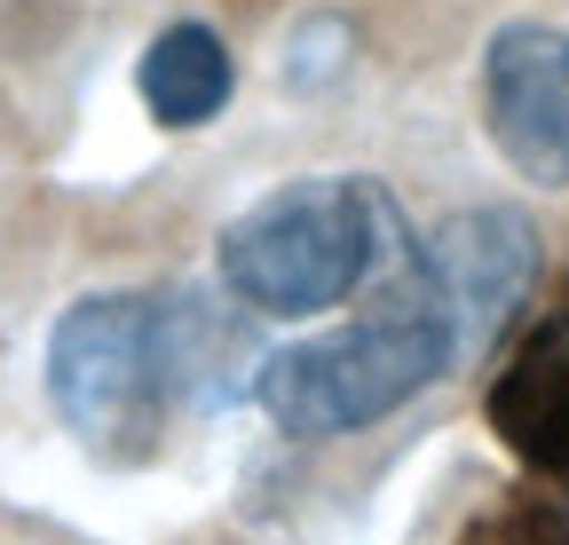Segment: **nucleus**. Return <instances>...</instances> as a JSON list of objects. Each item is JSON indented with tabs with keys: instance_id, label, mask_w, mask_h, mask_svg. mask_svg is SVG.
<instances>
[{
	"instance_id": "nucleus-5",
	"label": "nucleus",
	"mask_w": 569,
	"mask_h": 545,
	"mask_svg": "<svg viewBox=\"0 0 569 545\" xmlns=\"http://www.w3.org/2000/svg\"><path fill=\"white\" fill-rule=\"evenodd\" d=\"M482 119L522 182H569V32L561 24H498L482 55Z\"/></svg>"
},
{
	"instance_id": "nucleus-4",
	"label": "nucleus",
	"mask_w": 569,
	"mask_h": 545,
	"mask_svg": "<svg viewBox=\"0 0 569 545\" xmlns=\"http://www.w3.org/2000/svg\"><path fill=\"white\" fill-rule=\"evenodd\" d=\"M411 269H419V285L436 293V309L451 316L459 364H467L530 301V285H538V230L515 206H467L436 238L411 245Z\"/></svg>"
},
{
	"instance_id": "nucleus-2",
	"label": "nucleus",
	"mask_w": 569,
	"mask_h": 545,
	"mask_svg": "<svg viewBox=\"0 0 569 545\" xmlns=\"http://www.w3.org/2000/svg\"><path fill=\"white\" fill-rule=\"evenodd\" d=\"M451 364H459L451 316L436 309V293H427L419 269L403 261L356 324L261 356L253 364V403L269 412L277 435L325 443V435H356V427L403 412V403L427 395Z\"/></svg>"
},
{
	"instance_id": "nucleus-6",
	"label": "nucleus",
	"mask_w": 569,
	"mask_h": 545,
	"mask_svg": "<svg viewBox=\"0 0 569 545\" xmlns=\"http://www.w3.org/2000/svg\"><path fill=\"white\" fill-rule=\"evenodd\" d=\"M490 427L522 466L569 474V293L522 332L507 372L490 380Z\"/></svg>"
},
{
	"instance_id": "nucleus-3",
	"label": "nucleus",
	"mask_w": 569,
	"mask_h": 545,
	"mask_svg": "<svg viewBox=\"0 0 569 545\" xmlns=\"http://www.w3.org/2000/svg\"><path fill=\"white\" fill-rule=\"evenodd\" d=\"M174 316L167 293H88L48 332V403L80 435V451L134 466L174 420Z\"/></svg>"
},
{
	"instance_id": "nucleus-1",
	"label": "nucleus",
	"mask_w": 569,
	"mask_h": 545,
	"mask_svg": "<svg viewBox=\"0 0 569 545\" xmlns=\"http://www.w3.org/2000/svg\"><path fill=\"white\" fill-rule=\"evenodd\" d=\"M411 222L372 174H309L222 230V293L253 316H325L411 261Z\"/></svg>"
},
{
	"instance_id": "nucleus-7",
	"label": "nucleus",
	"mask_w": 569,
	"mask_h": 545,
	"mask_svg": "<svg viewBox=\"0 0 569 545\" xmlns=\"http://www.w3.org/2000/svg\"><path fill=\"white\" fill-rule=\"evenodd\" d=\"M142 111H151L159 127H206V119H222L230 95H238V72H230V48L213 24H167L151 48H142Z\"/></svg>"
},
{
	"instance_id": "nucleus-8",
	"label": "nucleus",
	"mask_w": 569,
	"mask_h": 545,
	"mask_svg": "<svg viewBox=\"0 0 569 545\" xmlns=\"http://www.w3.org/2000/svg\"><path fill=\"white\" fill-rule=\"evenodd\" d=\"M467 545H569V506L561 498H515L498 506V522Z\"/></svg>"
}]
</instances>
